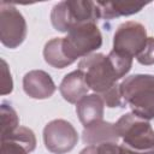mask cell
I'll return each instance as SVG.
<instances>
[{
	"instance_id": "obj_10",
	"label": "cell",
	"mask_w": 154,
	"mask_h": 154,
	"mask_svg": "<svg viewBox=\"0 0 154 154\" xmlns=\"http://www.w3.org/2000/svg\"><path fill=\"white\" fill-rule=\"evenodd\" d=\"M119 134L116 123L105 120L96 122L83 129L82 141L85 144H101V143H117Z\"/></svg>"
},
{
	"instance_id": "obj_18",
	"label": "cell",
	"mask_w": 154,
	"mask_h": 154,
	"mask_svg": "<svg viewBox=\"0 0 154 154\" xmlns=\"http://www.w3.org/2000/svg\"><path fill=\"white\" fill-rule=\"evenodd\" d=\"M136 59L140 64L149 66L154 65V37H148L143 49L136 55Z\"/></svg>"
},
{
	"instance_id": "obj_17",
	"label": "cell",
	"mask_w": 154,
	"mask_h": 154,
	"mask_svg": "<svg viewBox=\"0 0 154 154\" xmlns=\"http://www.w3.org/2000/svg\"><path fill=\"white\" fill-rule=\"evenodd\" d=\"M79 154H125L120 144L117 143H101L91 144L81 150Z\"/></svg>"
},
{
	"instance_id": "obj_3",
	"label": "cell",
	"mask_w": 154,
	"mask_h": 154,
	"mask_svg": "<svg viewBox=\"0 0 154 154\" xmlns=\"http://www.w3.org/2000/svg\"><path fill=\"white\" fill-rule=\"evenodd\" d=\"M125 105L132 113L144 120L154 119V76L137 73L126 77L120 83Z\"/></svg>"
},
{
	"instance_id": "obj_2",
	"label": "cell",
	"mask_w": 154,
	"mask_h": 154,
	"mask_svg": "<svg viewBox=\"0 0 154 154\" xmlns=\"http://www.w3.org/2000/svg\"><path fill=\"white\" fill-rule=\"evenodd\" d=\"M116 125L125 154H154V129L148 120L125 113Z\"/></svg>"
},
{
	"instance_id": "obj_6",
	"label": "cell",
	"mask_w": 154,
	"mask_h": 154,
	"mask_svg": "<svg viewBox=\"0 0 154 154\" xmlns=\"http://www.w3.org/2000/svg\"><path fill=\"white\" fill-rule=\"evenodd\" d=\"M26 37V22L16 6L0 2V40L7 48H17Z\"/></svg>"
},
{
	"instance_id": "obj_9",
	"label": "cell",
	"mask_w": 154,
	"mask_h": 154,
	"mask_svg": "<svg viewBox=\"0 0 154 154\" xmlns=\"http://www.w3.org/2000/svg\"><path fill=\"white\" fill-rule=\"evenodd\" d=\"M23 89L28 96L36 100H43L51 97L57 87L52 77L42 70H32L23 77Z\"/></svg>"
},
{
	"instance_id": "obj_4",
	"label": "cell",
	"mask_w": 154,
	"mask_h": 154,
	"mask_svg": "<svg viewBox=\"0 0 154 154\" xmlns=\"http://www.w3.org/2000/svg\"><path fill=\"white\" fill-rule=\"evenodd\" d=\"M100 19L96 1L90 0H66L60 1L52 8L51 22L55 30L69 32L70 30L89 24L97 23Z\"/></svg>"
},
{
	"instance_id": "obj_5",
	"label": "cell",
	"mask_w": 154,
	"mask_h": 154,
	"mask_svg": "<svg viewBox=\"0 0 154 154\" xmlns=\"http://www.w3.org/2000/svg\"><path fill=\"white\" fill-rule=\"evenodd\" d=\"M102 45L101 32L95 23L77 26L61 37V51L71 65L78 58H85Z\"/></svg>"
},
{
	"instance_id": "obj_11",
	"label": "cell",
	"mask_w": 154,
	"mask_h": 154,
	"mask_svg": "<svg viewBox=\"0 0 154 154\" xmlns=\"http://www.w3.org/2000/svg\"><path fill=\"white\" fill-rule=\"evenodd\" d=\"M76 105H77L76 106L77 116L84 128L96 122L102 120L103 111H105V102L100 95L97 94L85 95Z\"/></svg>"
},
{
	"instance_id": "obj_19",
	"label": "cell",
	"mask_w": 154,
	"mask_h": 154,
	"mask_svg": "<svg viewBox=\"0 0 154 154\" xmlns=\"http://www.w3.org/2000/svg\"><path fill=\"white\" fill-rule=\"evenodd\" d=\"M13 90V81L11 72L8 70L7 63L1 59V87H0V93L1 95H7L12 93Z\"/></svg>"
},
{
	"instance_id": "obj_7",
	"label": "cell",
	"mask_w": 154,
	"mask_h": 154,
	"mask_svg": "<svg viewBox=\"0 0 154 154\" xmlns=\"http://www.w3.org/2000/svg\"><path fill=\"white\" fill-rule=\"evenodd\" d=\"M43 142L53 154H66L78 142V134L73 125L64 119H54L43 129Z\"/></svg>"
},
{
	"instance_id": "obj_13",
	"label": "cell",
	"mask_w": 154,
	"mask_h": 154,
	"mask_svg": "<svg viewBox=\"0 0 154 154\" xmlns=\"http://www.w3.org/2000/svg\"><path fill=\"white\" fill-rule=\"evenodd\" d=\"M100 18L113 19L120 16H131L140 12L147 4L125 1H96Z\"/></svg>"
},
{
	"instance_id": "obj_16",
	"label": "cell",
	"mask_w": 154,
	"mask_h": 154,
	"mask_svg": "<svg viewBox=\"0 0 154 154\" xmlns=\"http://www.w3.org/2000/svg\"><path fill=\"white\" fill-rule=\"evenodd\" d=\"M5 140H11V141H14V142L22 144L29 153H31L36 148L35 134L31 129L25 128V126H18L10 136H7L6 138H4L1 141H5Z\"/></svg>"
},
{
	"instance_id": "obj_14",
	"label": "cell",
	"mask_w": 154,
	"mask_h": 154,
	"mask_svg": "<svg viewBox=\"0 0 154 154\" xmlns=\"http://www.w3.org/2000/svg\"><path fill=\"white\" fill-rule=\"evenodd\" d=\"M43 58L48 65L55 69H64L70 65L61 51V37H54L45 45Z\"/></svg>"
},
{
	"instance_id": "obj_15",
	"label": "cell",
	"mask_w": 154,
	"mask_h": 154,
	"mask_svg": "<svg viewBox=\"0 0 154 154\" xmlns=\"http://www.w3.org/2000/svg\"><path fill=\"white\" fill-rule=\"evenodd\" d=\"M0 119H1V140H4L19 126V118L17 116V112L10 103L2 102L0 108Z\"/></svg>"
},
{
	"instance_id": "obj_1",
	"label": "cell",
	"mask_w": 154,
	"mask_h": 154,
	"mask_svg": "<svg viewBox=\"0 0 154 154\" xmlns=\"http://www.w3.org/2000/svg\"><path fill=\"white\" fill-rule=\"evenodd\" d=\"M131 57L112 49L108 55L95 53L83 58L78 70L83 72L89 89L102 96L118 85L117 82L131 70Z\"/></svg>"
},
{
	"instance_id": "obj_12",
	"label": "cell",
	"mask_w": 154,
	"mask_h": 154,
	"mask_svg": "<svg viewBox=\"0 0 154 154\" xmlns=\"http://www.w3.org/2000/svg\"><path fill=\"white\" fill-rule=\"evenodd\" d=\"M88 90L89 87L81 70L67 73L59 85V91L63 99L70 103H77L82 97L87 95Z\"/></svg>"
},
{
	"instance_id": "obj_20",
	"label": "cell",
	"mask_w": 154,
	"mask_h": 154,
	"mask_svg": "<svg viewBox=\"0 0 154 154\" xmlns=\"http://www.w3.org/2000/svg\"><path fill=\"white\" fill-rule=\"evenodd\" d=\"M1 154H28L29 152L19 143L11 141V140H5L1 141Z\"/></svg>"
},
{
	"instance_id": "obj_8",
	"label": "cell",
	"mask_w": 154,
	"mask_h": 154,
	"mask_svg": "<svg viewBox=\"0 0 154 154\" xmlns=\"http://www.w3.org/2000/svg\"><path fill=\"white\" fill-rule=\"evenodd\" d=\"M147 30L138 22L129 20L120 24L113 35V51L136 57L146 46Z\"/></svg>"
}]
</instances>
